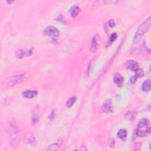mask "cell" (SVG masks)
Returning <instances> with one entry per match:
<instances>
[{
  "instance_id": "52a82bcc",
  "label": "cell",
  "mask_w": 151,
  "mask_h": 151,
  "mask_svg": "<svg viewBox=\"0 0 151 151\" xmlns=\"http://www.w3.org/2000/svg\"><path fill=\"white\" fill-rule=\"evenodd\" d=\"M98 36L96 35L93 36L92 41H91L90 46V51L92 53H95L97 51L98 49Z\"/></svg>"
},
{
  "instance_id": "484cf974",
  "label": "cell",
  "mask_w": 151,
  "mask_h": 151,
  "mask_svg": "<svg viewBox=\"0 0 151 151\" xmlns=\"http://www.w3.org/2000/svg\"><path fill=\"white\" fill-rule=\"evenodd\" d=\"M33 53V49H30L28 50V51H26V56H32Z\"/></svg>"
},
{
  "instance_id": "603a6c76",
  "label": "cell",
  "mask_w": 151,
  "mask_h": 151,
  "mask_svg": "<svg viewBox=\"0 0 151 151\" xmlns=\"http://www.w3.org/2000/svg\"><path fill=\"white\" fill-rule=\"evenodd\" d=\"M54 116H55V111H54V109H53L51 111V113H50L49 116V119L50 121H52V120H53L54 118Z\"/></svg>"
},
{
  "instance_id": "8992f818",
  "label": "cell",
  "mask_w": 151,
  "mask_h": 151,
  "mask_svg": "<svg viewBox=\"0 0 151 151\" xmlns=\"http://www.w3.org/2000/svg\"><path fill=\"white\" fill-rule=\"evenodd\" d=\"M126 68L128 70H130L133 71H136L139 69V66L138 63L135 60H129L125 64Z\"/></svg>"
},
{
  "instance_id": "9c48e42d",
  "label": "cell",
  "mask_w": 151,
  "mask_h": 151,
  "mask_svg": "<svg viewBox=\"0 0 151 151\" xmlns=\"http://www.w3.org/2000/svg\"><path fill=\"white\" fill-rule=\"evenodd\" d=\"M114 82L116 84L117 86L120 87H123V77L119 73L114 74L113 77Z\"/></svg>"
},
{
  "instance_id": "4316f807",
  "label": "cell",
  "mask_w": 151,
  "mask_h": 151,
  "mask_svg": "<svg viewBox=\"0 0 151 151\" xmlns=\"http://www.w3.org/2000/svg\"><path fill=\"white\" fill-rule=\"evenodd\" d=\"M108 26L110 27H113L114 26V22L113 20H110L108 23Z\"/></svg>"
},
{
  "instance_id": "5b68a950",
  "label": "cell",
  "mask_w": 151,
  "mask_h": 151,
  "mask_svg": "<svg viewBox=\"0 0 151 151\" xmlns=\"http://www.w3.org/2000/svg\"><path fill=\"white\" fill-rule=\"evenodd\" d=\"M102 109L105 113L107 114H110L113 112V109H112V100L107 99L102 106Z\"/></svg>"
},
{
  "instance_id": "ac0fdd59",
  "label": "cell",
  "mask_w": 151,
  "mask_h": 151,
  "mask_svg": "<svg viewBox=\"0 0 151 151\" xmlns=\"http://www.w3.org/2000/svg\"><path fill=\"white\" fill-rule=\"evenodd\" d=\"M15 55L18 59H22L24 56H26V51L20 49L16 51Z\"/></svg>"
},
{
  "instance_id": "44dd1931",
  "label": "cell",
  "mask_w": 151,
  "mask_h": 151,
  "mask_svg": "<svg viewBox=\"0 0 151 151\" xmlns=\"http://www.w3.org/2000/svg\"><path fill=\"white\" fill-rule=\"evenodd\" d=\"M135 72H136L135 75L137 76V77H142L144 75V72H143V71L140 69H139L137 71H135Z\"/></svg>"
},
{
  "instance_id": "2e32d148",
  "label": "cell",
  "mask_w": 151,
  "mask_h": 151,
  "mask_svg": "<svg viewBox=\"0 0 151 151\" xmlns=\"http://www.w3.org/2000/svg\"><path fill=\"white\" fill-rule=\"evenodd\" d=\"M77 100V97L75 96H73L71 97H70L69 99L67 100L66 102V106L67 108H70L71 107H72L74 104L75 103V102Z\"/></svg>"
},
{
  "instance_id": "3957f363",
  "label": "cell",
  "mask_w": 151,
  "mask_h": 151,
  "mask_svg": "<svg viewBox=\"0 0 151 151\" xmlns=\"http://www.w3.org/2000/svg\"><path fill=\"white\" fill-rule=\"evenodd\" d=\"M44 34L51 37L53 41H56L60 36V32L53 26H49L44 30Z\"/></svg>"
},
{
  "instance_id": "d6986e66",
  "label": "cell",
  "mask_w": 151,
  "mask_h": 151,
  "mask_svg": "<svg viewBox=\"0 0 151 151\" xmlns=\"http://www.w3.org/2000/svg\"><path fill=\"white\" fill-rule=\"evenodd\" d=\"M94 61H95V59H93L92 60L90 61L89 64H88V67H87V75H90V73L91 71H92V70L93 69V66L94 65Z\"/></svg>"
},
{
  "instance_id": "30bf717a",
  "label": "cell",
  "mask_w": 151,
  "mask_h": 151,
  "mask_svg": "<svg viewBox=\"0 0 151 151\" xmlns=\"http://www.w3.org/2000/svg\"><path fill=\"white\" fill-rule=\"evenodd\" d=\"M38 95V92L37 90H27L23 92L22 95L24 97L29 98L32 99L36 96Z\"/></svg>"
},
{
  "instance_id": "ba28073f",
  "label": "cell",
  "mask_w": 151,
  "mask_h": 151,
  "mask_svg": "<svg viewBox=\"0 0 151 151\" xmlns=\"http://www.w3.org/2000/svg\"><path fill=\"white\" fill-rule=\"evenodd\" d=\"M38 117H39V109H38V107L37 106L33 110L32 113V122L33 126L35 125L37 123L38 121Z\"/></svg>"
},
{
  "instance_id": "ffe728a7",
  "label": "cell",
  "mask_w": 151,
  "mask_h": 151,
  "mask_svg": "<svg viewBox=\"0 0 151 151\" xmlns=\"http://www.w3.org/2000/svg\"><path fill=\"white\" fill-rule=\"evenodd\" d=\"M60 147V145H59L58 143H53V144L50 145L49 148H48V150H56L58 149Z\"/></svg>"
},
{
  "instance_id": "7a4b0ae2",
  "label": "cell",
  "mask_w": 151,
  "mask_h": 151,
  "mask_svg": "<svg viewBox=\"0 0 151 151\" xmlns=\"http://www.w3.org/2000/svg\"><path fill=\"white\" fill-rule=\"evenodd\" d=\"M150 26V18H147L142 24H140L138 27L137 31L135 33V37H134L133 42L135 43H138L141 40V38L144 35L146 32L149 30Z\"/></svg>"
},
{
  "instance_id": "6da1fadb",
  "label": "cell",
  "mask_w": 151,
  "mask_h": 151,
  "mask_svg": "<svg viewBox=\"0 0 151 151\" xmlns=\"http://www.w3.org/2000/svg\"><path fill=\"white\" fill-rule=\"evenodd\" d=\"M149 121L147 118H143L138 122L136 130V135L139 137H145L150 132Z\"/></svg>"
},
{
  "instance_id": "9a60e30c",
  "label": "cell",
  "mask_w": 151,
  "mask_h": 151,
  "mask_svg": "<svg viewBox=\"0 0 151 151\" xmlns=\"http://www.w3.org/2000/svg\"><path fill=\"white\" fill-rule=\"evenodd\" d=\"M117 135L118 136V138L124 140L126 139L127 136V132L125 129H121L117 132Z\"/></svg>"
},
{
  "instance_id": "83f0119b",
  "label": "cell",
  "mask_w": 151,
  "mask_h": 151,
  "mask_svg": "<svg viewBox=\"0 0 151 151\" xmlns=\"http://www.w3.org/2000/svg\"><path fill=\"white\" fill-rule=\"evenodd\" d=\"M13 1H7V2H8V4H11V3H12V2H13Z\"/></svg>"
},
{
  "instance_id": "cb8c5ba5",
  "label": "cell",
  "mask_w": 151,
  "mask_h": 151,
  "mask_svg": "<svg viewBox=\"0 0 151 151\" xmlns=\"http://www.w3.org/2000/svg\"><path fill=\"white\" fill-rule=\"evenodd\" d=\"M137 76H136L135 75H134L133 76L131 77V79H130V81L132 84H135L136 81V80H137Z\"/></svg>"
},
{
  "instance_id": "8fae6325",
  "label": "cell",
  "mask_w": 151,
  "mask_h": 151,
  "mask_svg": "<svg viewBox=\"0 0 151 151\" xmlns=\"http://www.w3.org/2000/svg\"><path fill=\"white\" fill-rule=\"evenodd\" d=\"M117 1H95L94 3L93 4V6L95 7H99L100 6H105V5L107 4H114L117 3Z\"/></svg>"
},
{
  "instance_id": "7402d4cb",
  "label": "cell",
  "mask_w": 151,
  "mask_h": 151,
  "mask_svg": "<svg viewBox=\"0 0 151 151\" xmlns=\"http://www.w3.org/2000/svg\"><path fill=\"white\" fill-rule=\"evenodd\" d=\"M20 140L19 138H15L14 139V140L12 142V146L13 147H17V146L19 145V143H20Z\"/></svg>"
},
{
  "instance_id": "277c9868",
  "label": "cell",
  "mask_w": 151,
  "mask_h": 151,
  "mask_svg": "<svg viewBox=\"0 0 151 151\" xmlns=\"http://www.w3.org/2000/svg\"><path fill=\"white\" fill-rule=\"evenodd\" d=\"M25 75H15L11 76L10 78L8 79V84L9 86H14L16 85L18 83H20L23 81H25L26 80Z\"/></svg>"
},
{
  "instance_id": "d4e9b609",
  "label": "cell",
  "mask_w": 151,
  "mask_h": 151,
  "mask_svg": "<svg viewBox=\"0 0 151 151\" xmlns=\"http://www.w3.org/2000/svg\"><path fill=\"white\" fill-rule=\"evenodd\" d=\"M109 144L111 147H113L114 146V140L113 139L110 138L109 140Z\"/></svg>"
},
{
  "instance_id": "e0dca14e",
  "label": "cell",
  "mask_w": 151,
  "mask_h": 151,
  "mask_svg": "<svg viewBox=\"0 0 151 151\" xmlns=\"http://www.w3.org/2000/svg\"><path fill=\"white\" fill-rule=\"evenodd\" d=\"M117 36V35L116 34V33H113V34H112L111 35V36H110V38L108 40V41H107V47L110 46V45H111L112 43L116 39Z\"/></svg>"
},
{
  "instance_id": "5bb4252c",
  "label": "cell",
  "mask_w": 151,
  "mask_h": 151,
  "mask_svg": "<svg viewBox=\"0 0 151 151\" xmlns=\"http://www.w3.org/2000/svg\"><path fill=\"white\" fill-rule=\"evenodd\" d=\"M137 113L134 111H129L126 112L125 115H124V117L126 119H128L129 121H132L135 118Z\"/></svg>"
},
{
  "instance_id": "7c38bea8",
  "label": "cell",
  "mask_w": 151,
  "mask_h": 151,
  "mask_svg": "<svg viewBox=\"0 0 151 151\" xmlns=\"http://www.w3.org/2000/svg\"><path fill=\"white\" fill-rule=\"evenodd\" d=\"M80 9L77 6H73L70 9V11H69L71 16L73 18L76 17L78 15L79 13H80Z\"/></svg>"
},
{
  "instance_id": "4fadbf2b",
  "label": "cell",
  "mask_w": 151,
  "mask_h": 151,
  "mask_svg": "<svg viewBox=\"0 0 151 151\" xmlns=\"http://www.w3.org/2000/svg\"><path fill=\"white\" fill-rule=\"evenodd\" d=\"M150 85H151L150 80L149 79H148V80H145L142 84V90L144 91L145 92H149L150 90Z\"/></svg>"
}]
</instances>
